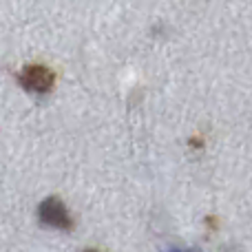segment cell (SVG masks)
Masks as SVG:
<instances>
[{
	"mask_svg": "<svg viewBox=\"0 0 252 252\" xmlns=\"http://www.w3.org/2000/svg\"><path fill=\"white\" fill-rule=\"evenodd\" d=\"M18 84L31 93H49L56 84V71L44 64H27L18 73Z\"/></svg>",
	"mask_w": 252,
	"mask_h": 252,
	"instance_id": "cell-1",
	"label": "cell"
},
{
	"mask_svg": "<svg viewBox=\"0 0 252 252\" xmlns=\"http://www.w3.org/2000/svg\"><path fill=\"white\" fill-rule=\"evenodd\" d=\"M38 221L44 226L58 228V230H71L73 228V219H71L64 201H60L58 197H47L38 206Z\"/></svg>",
	"mask_w": 252,
	"mask_h": 252,
	"instance_id": "cell-2",
	"label": "cell"
},
{
	"mask_svg": "<svg viewBox=\"0 0 252 252\" xmlns=\"http://www.w3.org/2000/svg\"><path fill=\"white\" fill-rule=\"evenodd\" d=\"M168 252H199L197 248H190V250H182V248H170Z\"/></svg>",
	"mask_w": 252,
	"mask_h": 252,
	"instance_id": "cell-3",
	"label": "cell"
}]
</instances>
